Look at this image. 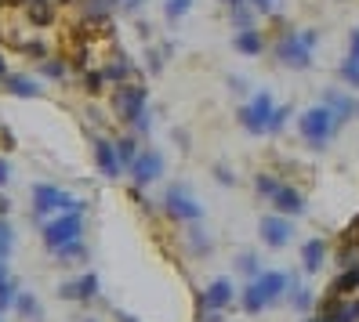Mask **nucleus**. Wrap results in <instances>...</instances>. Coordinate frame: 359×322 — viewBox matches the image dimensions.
I'll use <instances>...</instances> for the list:
<instances>
[{
  "instance_id": "24",
  "label": "nucleus",
  "mask_w": 359,
  "mask_h": 322,
  "mask_svg": "<svg viewBox=\"0 0 359 322\" xmlns=\"http://www.w3.org/2000/svg\"><path fill=\"white\" fill-rule=\"evenodd\" d=\"M189 8H193V0H163V15L171 18V22H178Z\"/></svg>"
},
{
  "instance_id": "10",
  "label": "nucleus",
  "mask_w": 359,
  "mask_h": 322,
  "mask_svg": "<svg viewBox=\"0 0 359 322\" xmlns=\"http://www.w3.org/2000/svg\"><path fill=\"white\" fill-rule=\"evenodd\" d=\"M255 286L262 290L265 304H272V300H280V297H283V290H287V275H283V272H262V275H255Z\"/></svg>"
},
{
  "instance_id": "39",
  "label": "nucleus",
  "mask_w": 359,
  "mask_h": 322,
  "mask_svg": "<svg viewBox=\"0 0 359 322\" xmlns=\"http://www.w3.org/2000/svg\"><path fill=\"white\" fill-rule=\"evenodd\" d=\"M116 322H138V318H135V315H128V312H120V315H116Z\"/></svg>"
},
{
  "instance_id": "20",
  "label": "nucleus",
  "mask_w": 359,
  "mask_h": 322,
  "mask_svg": "<svg viewBox=\"0 0 359 322\" xmlns=\"http://www.w3.org/2000/svg\"><path fill=\"white\" fill-rule=\"evenodd\" d=\"M15 304H18V283L15 279H4V283H0V312H8Z\"/></svg>"
},
{
  "instance_id": "42",
  "label": "nucleus",
  "mask_w": 359,
  "mask_h": 322,
  "mask_svg": "<svg viewBox=\"0 0 359 322\" xmlns=\"http://www.w3.org/2000/svg\"><path fill=\"white\" fill-rule=\"evenodd\" d=\"M305 322H327V318H323V315H320V318H305Z\"/></svg>"
},
{
  "instance_id": "11",
  "label": "nucleus",
  "mask_w": 359,
  "mask_h": 322,
  "mask_svg": "<svg viewBox=\"0 0 359 322\" xmlns=\"http://www.w3.org/2000/svg\"><path fill=\"white\" fill-rule=\"evenodd\" d=\"M272 206H276L280 214H287V218H294V214H305V196H302L298 188L280 185V192L272 196Z\"/></svg>"
},
{
  "instance_id": "3",
  "label": "nucleus",
  "mask_w": 359,
  "mask_h": 322,
  "mask_svg": "<svg viewBox=\"0 0 359 322\" xmlns=\"http://www.w3.org/2000/svg\"><path fill=\"white\" fill-rule=\"evenodd\" d=\"M80 210H69V214H62V218H55V221H48L44 225V243H48V250H62L66 243H73V239H80Z\"/></svg>"
},
{
  "instance_id": "2",
  "label": "nucleus",
  "mask_w": 359,
  "mask_h": 322,
  "mask_svg": "<svg viewBox=\"0 0 359 322\" xmlns=\"http://www.w3.org/2000/svg\"><path fill=\"white\" fill-rule=\"evenodd\" d=\"M316 29H305V33H287L280 44H276V58L290 69H309L312 66V44H316Z\"/></svg>"
},
{
  "instance_id": "14",
  "label": "nucleus",
  "mask_w": 359,
  "mask_h": 322,
  "mask_svg": "<svg viewBox=\"0 0 359 322\" xmlns=\"http://www.w3.org/2000/svg\"><path fill=\"white\" fill-rule=\"evenodd\" d=\"M323 105L337 116V123H345V120L355 113V102H352L348 94H341V91H323Z\"/></svg>"
},
{
  "instance_id": "34",
  "label": "nucleus",
  "mask_w": 359,
  "mask_h": 322,
  "mask_svg": "<svg viewBox=\"0 0 359 322\" xmlns=\"http://www.w3.org/2000/svg\"><path fill=\"white\" fill-rule=\"evenodd\" d=\"M128 73H131V69H128V62H116V66H109V69H105V76H113V80H123Z\"/></svg>"
},
{
  "instance_id": "22",
  "label": "nucleus",
  "mask_w": 359,
  "mask_h": 322,
  "mask_svg": "<svg viewBox=\"0 0 359 322\" xmlns=\"http://www.w3.org/2000/svg\"><path fill=\"white\" fill-rule=\"evenodd\" d=\"M98 293V275L95 272H88L83 279H76V300H91Z\"/></svg>"
},
{
  "instance_id": "23",
  "label": "nucleus",
  "mask_w": 359,
  "mask_h": 322,
  "mask_svg": "<svg viewBox=\"0 0 359 322\" xmlns=\"http://www.w3.org/2000/svg\"><path fill=\"white\" fill-rule=\"evenodd\" d=\"M116 153H120V163H123V167H131V163L138 160V141H135V138L116 141Z\"/></svg>"
},
{
  "instance_id": "12",
  "label": "nucleus",
  "mask_w": 359,
  "mask_h": 322,
  "mask_svg": "<svg viewBox=\"0 0 359 322\" xmlns=\"http://www.w3.org/2000/svg\"><path fill=\"white\" fill-rule=\"evenodd\" d=\"M95 156H98V163H102V170L109 178H116L120 170H123V163H120V153H116V145L113 141H105V138H95Z\"/></svg>"
},
{
  "instance_id": "13",
  "label": "nucleus",
  "mask_w": 359,
  "mask_h": 322,
  "mask_svg": "<svg viewBox=\"0 0 359 322\" xmlns=\"http://www.w3.org/2000/svg\"><path fill=\"white\" fill-rule=\"evenodd\" d=\"M203 300H207V308H210V312H222L229 300H232V283H229V279H215V283L207 286Z\"/></svg>"
},
{
  "instance_id": "25",
  "label": "nucleus",
  "mask_w": 359,
  "mask_h": 322,
  "mask_svg": "<svg viewBox=\"0 0 359 322\" xmlns=\"http://www.w3.org/2000/svg\"><path fill=\"white\" fill-rule=\"evenodd\" d=\"M11 246H15V232H11V225L4 218H0V261L11 253Z\"/></svg>"
},
{
  "instance_id": "40",
  "label": "nucleus",
  "mask_w": 359,
  "mask_h": 322,
  "mask_svg": "<svg viewBox=\"0 0 359 322\" xmlns=\"http://www.w3.org/2000/svg\"><path fill=\"white\" fill-rule=\"evenodd\" d=\"M4 279H11V275H8V261H0V283H4Z\"/></svg>"
},
{
  "instance_id": "17",
  "label": "nucleus",
  "mask_w": 359,
  "mask_h": 322,
  "mask_svg": "<svg viewBox=\"0 0 359 322\" xmlns=\"http://www.w3.org/2000/svg\"><path fill=\"white\" fill-rule=\"evenodd\" d=\"M4 91L15 94V98H36V94H40L36 83H33L29 76H18V73H8V76H4Z\"/></svg>"
},
{
  "instance_id": "18",
  "label": "nucleus",
  "mask_w": 359,
  "mask_h": 322,
  "mask_svg": "<svg viewBox=\"0 0 359 322\" xmlns=\"http://www.w3.org/2000/svg\"><path fill=\"white\" fill-rule=\"evenodd\" d=\"M232 48H236L240 55H262L265 44H262V33L258 29H240L236 40H232Z\"/></svg>"
},
{
  "instance_id": "32",
  "label": "nucleus",
  "mask_w": 359,
  "mask_h": 322,
  "mask_svg": "<svg viewBox=\"0 0 359 322\" xmlns=\"http://www.w3.org/2000/svg\"><path fill=\"white\" fill-rule=\"evenodd\" d=\"M348 62L359 66V29H352V36H348Z\"/></svg>"
},
{
  "instance_id": "26",
  "label": "nucleus",
  "mask_w": 359,
  "mask_h": 322,
  "mask_svg": "<svg viewBox=\"0 0 359 322\" xmlns=\"http://www.w3.org/2000/svg\"><path fill=\"white\" fill-rule=\"evenodd\" d=\"M255 185H258L262 196H269V200L280 192V181H276V178H269V174H258V181H255Z\"/></svg>"
},
{
  "instance_id": "29",
  "label": "nucleus",
  "mask_w": 359,
  "mask_h": 322,
  "mask_svg": "<svg viewBox=\"0 0 359 322\" xmlns=\"http://www.w3.org/2000/svg\"><path fill=\"white\" fill-rule=\"evenodd\" d=\"M55 253L62 257V261H69V257H83V243H80V239H73V243H66V246L55 250Z\"/></svg>"
},
{
  "instance_id": "16",
  "label": "nucleus",
  "mask_w": 359,
  "mask_h": 322,
  "mask_svg": "<svg viewBox=\"0 0 359 322\" xmlns=\"http://www.w3.org/2000/svg\"><path fill=\"white\" fill-rule=\"evenodd\" d=\"M302 261H305V272H320L323 261H327V243L323 239H309L302 246Z\"/></svg>"
},
{
  "instance_id": "31",
  "label": "nucleus",
  "mask_w": 359,
  "mask_h": 322,
  "mask_svg": "<svg viewBox=\"0 0 359 322\" xmlns=\"http://www.w3.org/2000/svg\"><path fill=\"white\" fill-rule=\"evenodd\" d=\"M287 116H290V109H276V113H272V120H269V134H276L280 127L287 123Z\"/></svg>"
},
{
  "instance_id": "7",
  "label": "nucleus",
  "mask_w": 359,
  "mask_h": 322,
  "mask_svg": "<svg viewBox=\"0 0 359 322\" xmlns=\"http://www.w3.org/2000/svg\"><path fill=\"white\" fill-rule=\"evenodd\" d=\"M167 214L171 218H178V221H200L203 218V206L189 196V188H182V185H175V188H167Z\"/></svg>"
},
{
  "instance_id": "19",
  "label": "nucleus",
  "mask_w": 359,
  "mask_h": 322,
  "mask_svg": "<svg viewBox=\"0 0 359 322\" xmlns=\"http://www.w3.org/2000/svg\"><path fill=\"white\" fill-rule=\"evenodd\" d=\"M15 312L22 315V318H29V322H36V318H40V300H36L33 293H18V304H15Z\"/></svg>"
},
{
  "instance_id": "9",
  "label": "nucleus",
  "mask_w": 359,
  "mask_h": 322,
  "mask_svg": "<svg viewBox=\"0 0 359 322\" xmlns=\"http://www.w3.org/2000/svg\"><path fill=\"white\" fill-rule=\"evenodd\" d=\"M290 232H294V225L287 221V214H269V218H262V243H269L272 250L287 246Z\"/></svg>"
},
{
  "instance_id": "21",
  "label": "nucleus",
  "mask_w": 359,
  "mask_h": 322,
  "mask_svg": "<svg viewBox=\"0 0 359 322\" xmlns=\"http://www.w3.org/2000/svg\"><path fill=\"white\" fill-rule=\"evenodd\" d=\"M265 308V297H262V290L255 286V283H250L247 290H243V312H250V315H258Z\"/></svg>"
},
{
  "instance_id": "43",
  "label": "nucleus",
  "mask_w": 359,
  "mask_h": 322,
  "mask_svg": "<svg viewBox=\"0 0 359 322\" xmlns=\"http://www.w3.org/2000/svg\"><path fill=\"white\" fill-rule=\"evenodd\" d=\"M88 322H95V318H88Z\"/></svg>"
},
{
  "instance_id": "35",
  "label": "nucleus",
  "mask_w": 359,
  "mask_h": 322,
  "mask_svg": "<svg viewBox=\"0 0 359 322\" xmlns=\"http://www.w3.org/2000/svg\"><path fill=\"white\" fill-rule=\"evenodd\" d=\"M102 83H105V73H91V76H88V91L98 94V91H102Z\"/></svg>"
},
{
  "instance_id": "38",
  "label": "nucleus",
  "mask_w": 359,
  "mask_h": 322,
  "mask_svg": "<svg viewBox=\"0 0 359 322\" xmlns=\"http://www.w3.org/2000/svg\"><path fill=\"white\" fill-rule=\"evenodd\" d=\"M250 4H255L258 11H272V0H250Z\"/></svg>"
},
{
  "instance_id": "36",
  "label": "nucleus",
  "mask_w": 359,
  "mask_h": 322,
  "mask_svg": "<svg viewBox=\"0 0 359 322\" xmlns=\"http://www.w3.org/2000/svg\"><path fill=\"white\" fill-rule=\"evenodd\" d=\"M11 181V167H8V160H0V185H8Z\"/></svg>"
},
{
  "instance_id": "41",
  "label": "nucleus",
  "mask_w": 359,
  "mask_h": 322,
  "mask_svg": "<svg viewBox=\"0 0 359 322\" xmlns=\"http://www.w3.org/2000/svg\"><path fill=\"white\" fill-rule=\"evenodd\" d=\"M222 4H229V8H243V0H222Z\"/></svg>"
},
{
  "instance_id": "37",
  "label": "nucleus",
  "mask_w": 359,
  "mask_h": 322,
  "mask_svg": "<svg viewBox=\"0 0 359 322\" xmlns=\"http://www.w3.org/2000/svg\"><path fill=\"white\" fill-rule=\"evenodd\" d=\"M218 181H222V185H232V174H229L225 167H218Z\"/></svg>"
},
{
  "instance_id": "30",
  "label": "nucleus",
  "mask_w": 359,
  "mask_h": 322,
  "mask_svg": "<svg viewBox=\"0 0 359 322\" xmlns=\"http://www.w3.org/2000/svg\"><path fill=\"white\" fill-rule=\"evenodd\" d=\"M290 300H294V308H298V312H309V308H312V293H305L302 286L294 290V297H290Z\"/></svg>"
},
{
  "instance_id": "28",
  "label": "nucleus",
  "mask_w": 359,
  "mask_h": 322,
  "mask_svg": "<svg viewBox=\"0 0 359 322\" xmlns=\"http://www.w3.org/2000/svg\"><path fill=\"white\" fill-rule=\"evenodd\" d=\"M29 18H33L36 26H48V22H51V8H48V4H33V8H29Z\"/></svg>"
},
{
  "instance_id": "5",
  "label": "nucleus",
  "mask_w": 359,
  "mask_h": 322,
  "mask_svg": "<svg viewBox=\"0 0 359 322\" xmlns=\"http://www.w3.org/2000/svg\"><path fill=\"white\" fill-rule=\"evenodd\" d=\"M272 113H276V105H272V94L262 91V94H255V102L240 109V123L247 127L250 134H269V120H272Z\"/></svg>"
},
{
  "instance_id": "1",
  "label": "nucleus",
  "mask_w": 359,
  "mask_h": 322,
  "mask_svg": "<svg viewBox=\"0 0 359 322\" xmlns=\"http://www.w3.org/2000/svg\"><path fill=\"white\" fill-rule=\"evenodd\" d=\"M298 131H302V138H305L312 148H327V141H330L334 131H337V116L327 109V105H312L309 113H302Z\"/></svg>"
},
{
  "instance_id": "15",
  "label": "nucleus",
  "mask_w": 359,
  "mask_h": 322,
  "mask_svg": "<svg viewBox=\"0 0 359 322\" xmlns=\"http://www.w3.org/2000/svg\"><path fill=\"white\" fill-rule=\"evenodd\" d=\"M355 290H359V261H355V265H348L341 275L334 279L330 297H348V293H355Z\"/></svg>"
},
{
  "instance_id": "8",
  "label": "nucleus",
  "mask_w": 359,
  "mask_h": 322,
  "mask_svg": "<svg viewBox=\"0 0 359 322\" xmlns=\"http://www.w3.org/2000/svg\"><path fill=\"white\" fill-rule=\"evenodd\" d=\"M128 170H131L135 185H149V181H156L163 174V156L156 153V148H145V153H138V160Z\"/></svg>"
},
{
  "instance_id": "6",
  "label": "nucleus",
  "mask_w": 359,
  "mask_h": 322,
  "mask_svg": "<svg viewBox=\"0 0 359 322\" xmlns=\"http://www.w3.org/2000/svg\"><path fill=\"white\" fill-rule=\"evenodd\" d=\"M116 113L135 123L138 131H145V88H138V83H128V88L116 91Z\"/></svg>"
},
{
  "instance_id": "4",
  "label": "nucleus",
  "mask_w": 359,
  "mask_h": 322,
  "mask_svg": "<svg viewBox=\"0 0 359 322\" xmlns=\"http://www.w3.org/2000/svg\"><path fill=\"white\" fill-rule=\"evenodd\" d=\"M48 210L69 214V210H80V203L69 196V192H62L55 185H33V214H36V218H44Z\"/></svg>"
},
{
  "instance_id": "27",
  "label": "nucleus",
  "mask_w": 359,
  "mask_h": 322,
  "mask_svg": "<svg viewBox=\"0 0 359 322\" xmlns=\"http://www.w3.org/2000/svg\"><path fill=\"white\" fill-rule=\"evenodd\" d=\"M236 268L247 272V275H258V257H255V253H240V257H236Z\"/></svg>"
},
{
  "instance_id": "33",
  "label": "nucleus",
  "mask_w": 359,
  "mask_h": 322,
  "mask_svg": "<svg viewBox=\"0 0 359 322\" xmlns=\"http://www.w3.org/2000/svg\"><path fill=\"white\" fill-rule=\"evenodd\" d=\"M44 76L62 80V76H66V66H62V62H44Z\"/></svg>"
}]
</instances>
